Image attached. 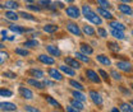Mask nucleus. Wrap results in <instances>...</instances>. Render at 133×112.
<instances>
[{
    "mask_svg": "<svg viewBox=\"0 0 133 112\" xmlns=\"http://www.w3.org/2000/svg\"><path fill=\"white\" fill-rule=\"evenodd\" d=\"M52 112H59V111H52Z\"/></svg>",
    "mask_w": 133,
    "mask_h": 112,
    "instance_id": "58",
    "label": "nucleus"
},
{
    "mask_svg": "<svg viewBox=\"0 0 133 112\" xmlns=\"http://www.w3.org/2000/svg\"><path fill=\"white\" fill-rule=\"evenodd\" d=\"M110 74H111V77H113V78H114L115 80H122V75H120L119 73H116L115 70H113Z\"/></svg>",
    "mask_w": 133,
    "mask_h": 112,
    "instance_id": "45",
    "label": "nucleus"
},
{
    "mask_svg": "<svg viewBox=\"0 0 133 112\" xmlns=\"http://www.w3.org/2000/svg\"><path fill=\"white\" fill-rule=\"evenodd\" d=\"M28 84H30V85H33V87H36V88H38V89L45 88L44 83H41V81H38V80H36V79H28Z\"/></svg>",
    "mask_w": 133,
    "mask_h": 112,
    "instance_id": "24",
    "label": "nucleus"
},
{
    "mask_svg": "<svg viewBox=\"0 0 133 112\" xmlns=\"http://www.w3.org/2000/svg\"><path fill=\"white\" fill-rule=\"evenodd\" d=\"M96 60L99 61V63H101L102 65H109L111 64V61H110V59L108 57V56H105V55H97L96 56Z\"/></svg>",
    "mask_w": 133,
    "mask_h": 112,
    "instance_id": "17",
    "label": "nucleus"
},
{
    "mask_svg": "<svg viewBox=\"0 0 133 112\" xmlns=\"http://www.w3.org/2000/svg\"><path fill=\"white\" fill-rule=\"evenodd\" d=\"M116 66H118L119 70L125 71V73H131L133 70L132 64H129L128 61H118V63H116Z\"/></svg>",
    "mask_w": 133,
    "mask_h": 112,
    "instance_id": "5",
    "label": "nucleus"
},
{
    "mask_svg": "<svg viewBox=\"0 0 133 112\" xmlns=\"http://www.w3.org/2000/svg\"><path fill=\"white\" fill-rule=\"evenodd\" d=\"M82 13L83 16H84V18L87 19V20H90V22H92L94 24H97V26H100L101 23H102V19L100 18L91 8H90V5H83L82 6Z\"/></svg>",
    "mask_w": 133,
    "mask_h": 112,
    "instance_id": "1",
    "label": "nucleus"
},
{
    "mask_svg": "<svg viewBox=\"0 0 133 112\" xmlns=\"http://www.w3.org/2000/svg\"><path fill=\"white\" fill-rule=\"evenodd\" d=\"M18 16H21L22 18H24V19H28V20H36L35 17H32L31 14H28V13H26V12H21Z\"/></svg>",
    "mask_w": 133,
    "mask_h": 112,
    "instance_id": "36",
    "label": "nucleus"
},
{
    "mask_svg": "<svg viewBox=\"0 0 133 112\" xmlns=\"http://www.w3.org/2000/svg\"><path fill=\"white\" fill-rule=\"evenodd\" d=\"M111 112H122L120 110H118L116 107H114V108H111Z\"/></svg>",
    "mask_w": 133,
    "mask_h": 112,
    "instance_id": "51",
    "label": "nucleus"
},
{
    "mask_svg": "<svg viewBox=\"0 0 133 112\" xmlns=\"http://www.w3.org/2000/svg\"><path fill=\"white\" fill-rule=\"evenodd\" d=\"M24 1H27V3H33L35 0H24Z\"/></svg>",
    "mask_w": 133,
    "mask_h": 112,
    "instance_id": "54",
    "label": "nucleus"
},
{
    "mask_svg": "<svg viewBox=\"0 0 133 112\" xmlns=\"http://www.w3.org/2000/svg\"><path fill=\"white\" fill-rule=\"evenodd\" d=\"M8 57H9V55H8L6 52H4V51H0V64L5 63V61L8 60Z\"/></svg>",
    "mask_w": 133,
    "mask_h": 112,
    "instance_id": "38",
    "label": "nucleus"
},
{
    "mask_svg": "<svg viewBox=\"0 0 133 112\" xmlns=\"http://www.w3.org/2000/svg\"><path fill=\"white\" fill-rule=\"evenodd\" d=\"M18 14H17L16 12H12V10H8V12H5V18L6 19H9V20H17L18 19Z\"/></svg>",
    "mask_w": 133,
    "mask_h": 112,
    "instance_id": "26",
    "label": "nucleus"
},
{
    "mask_svg": "<svg viewBox=\"0 0 133 112\" xmlns=\"http://www.w3.org/2000/svg\"><path fill=\"white\" fill-rule=\"evenodd\" d=\"M4 77H6V78H9V79H14L17 75L14 73H12V71H4Z\"/></svg>",
    "mask_w": 133,
    "mask_h": 112,
    "instance_id": "44",
    "label": "nucleus"
},
{
    "mask_svg": "<svg viewBox=\"0 0 133 112\" xmlns=\"http://www.w3.org/2000/svg\"><path fill=\"white\" fill-rule=\"evenodd\" d=\"M132 36H133V31H132Z\"/></svg>",
    "mask_w": 133,
    "mask_h": 112,
    "instance_id": "59",
    "label": "nucleus"
},
{
    "mask_svg": "<svg viewBox=\"0 0 133 112\" xmlns=\"http://www.w3.org/2000/svg\"><path fill=\"white\" fill-rule=\"evenodd\" d=\"M0 110L5 112H13L17 110V106L10 102H0Z\"/></svg>",
    "mask_w": 133,
    "mask_h": 112,
    "instance_id": "6",
    "label": "nucleus"
},
{
    "mask_svg": "<svg viewBox=\"0 0 133 112\" xmlns=\"http://www.w3.org/2000/svg\"><path fill=\"white\" fill-rule=\"evenodd\" d=\"M132 91H133V83H132Z\"/></svg>",
    "mask_w": 133,
    "mask_h": 112,
    "instance_id": "57",
    "label": "nucleus"
},
{
    "mask_svg": "<svg viewBox=\"0 0 133 112\" xmlns=\"http://www.w3.org/2000/svg\"><path fill=\"white\" fill-rule=\"evenodd\" d=\"M70 106H72V107H74V108H77V110H79V111L84 110L83 102L78 101V99H72V101H70Z\"/></svg>",
    "mask_w": 133,
    "mask_h": 112,
    "instance_id": "18",
    "label": "nucleus"
},
{
    "mask_svg": "<svg viewBox=\"0 0 133 112\" xmlns=\"http://www.w3.org/2000/svg\"><path fill=\"white\" fill-rule=\"evenodd\" d=\"M111 34H113V37H115V38H118V40H124V38H125V36H124L123 31H119V29L111 28Z\"/></svg>",
    "mask_w": 133,
    "mask_h": 112,
    "instance_id": "21",
    "label": "nucleus"
},
{
    "mask_svg": "<svg viewBox=\"0 0 133 112\" xmlns=\"http://www.w3.org/2000/svg\"><path fill=\"white\" fill-rule=\"evenodd\" d=\"M28 74L33 77V78H36V79H41L42 77H44V71H41V70H38V69H31L30 71H28Z\"/></svg>",
    "mask_w": 133,
    "mask_h": 112,
    "instance_id": "15",
    "label": "nucleus"
},
{
    "mask_svg": "<svg viewBox=\"0 0 133 112\" xmlns=\"http://www.w3.org/2000/svg\"><path fill=\"white\" fill-rule=\"evenodd\" d=\"M97 3L101 5V8H110V6H111L108 0H97Z\"/></svg>",
    "mask_w": 133,
    "mask_h": 112,
    "instance_id": "39",
    "label": "nucleus"
},
{
    "mask_svg": "<svg viewBox=\"0 0 133 112\" xmlns=\"http://www.w3.org/2000/svg\"><path fill=\"white\" fill-rule=\"evenodd\" d=\"M120 1H123V3H129V1H132V0H120Z\"/></svg>",
    "mask_w": 133,
    "mask_h": 112,
    "instance_id": "52",
    "label": "nucleus"
},
{
    "mask_svg": "<svg viewBox=\"0 0 133 112\" xmlns=\"http://www.w3.org/2000/svg\"><path fill=\"white\" fill-rule=\"evenodd\" d=\"M19 93H21V96L23 98H26V99H32L33 98V93L28 88H26V87H21L19 88Z\"/></svg>",
    "mask_w": 133,
    "mask_h": 112,
    "instance_id": "8",
    "label": "nucleus"
},
{
    "mask_svg": "<svg viewBox=\"0 0 133 112\" xmlns=\"http://www.w3.org/2000/svg\"><path fill=\"white\" fill-rule=\"evenodd\" d=\"M76 57H77L78 60H81L82 63H86V64L90 63V57H88L87 55L82 54V52H77V54H76Z\"/></svg>",
    "mask_w": 133,
    "mask_h": 112,
    "instance_id": "28",
    "label": "nucleus"
},
{
    "mask_svg": "<svg viewBox=\"0 0 133 112\" xmlns=\"http://www.w3.org/2000/svg\"><path fill=\"white\" fill-rule=\"evenodd\" d=\"M55 5H56L58 8H63V6H64V5H63V4H62L60 1H58V3H55Z\"/></svg>",
    "mask_w": 133,
    "mask_h": 112,
    "instance_id": "50",
    "label": "nucleus"
},
{
    "mask_svg": "<svg viewBox=\"0 0 133 112\" xmlns=\"http://www.w3.org/2000/svg\"><path fill=\"white\" fill-rule=\"evenodd\" d=\"M73 97H74V99H78V101H81V102H84L86 101V96L81 93L79 91H73Z\"/></svg>",
    "mask_w": 133,
    "mask_h": 112,
    "instance_id": "27",
    "label": "nucleus"
},
{
    "mask_svg": "<svg viewBox=\"0 0 133 112\" xmlns=\"http://www.w3.org/2000/svg\"><path fill=\"white\" fill-rule=\"evenodd\" d=\"M19 6V4L14 1V0H8V1H5V8H8V9H17Z\"/></svg>",
    "mask_w": 133,
    "mask_h": 112,
    "instance_id": "29",
    "label": "nucleus"
},
{
    "mask_svg": "<svg viewBox=\"0 0 133 112\" xmlns=\"http://www.w3.org/2000/svg\"><path fill=\"white\" fill-rule=\"evenodd\" d=\"M28 8H30L31 10H35V12H40V10H41V8L37 6V5H28Z\"/></svg>",
    "mask_w": 133,
    "mask_h": 112,
    "instance_id": "46",
    "label": "nucleus"
},
{
    "mask_svg": "<svg viewBox=\"0 0 133 112\" xmlns=\"http://www.w3.org/2000/svg\"><path fill=\"white\" fill-rule=\"evenodd\" d=\"M82 31L84 34H87V36H95L96 34V31L91 27V26H83Z\"/></svg>",
    "mask_w": 133,
    "mask_h": 112,
    "instance_id": "22",
    "label": "nucleus"
},
{
    "mask_svg": "<svg viewBox=\"0 0 133 112\" xmlns=\"http://www.w3.org/2000/svg\"><path fill=\"white\" fill-rule=\"evenodd\" d=\"M0 96L1 97H12L13 96V92L9 91V89H0Z\"/></svg>",
    "mask_w": 133,
    "mask_h": 112,
    "instance_id": "37",
    "label": "nucleus"
},
{
    "mask_svg": "<svg viewBox=\"0 0 133 112\" xmlns=\"http://www.w3.org/2000/svg\"><path fill=\"white\" fill-rule=\"evenodd\" d=\"M120 91H122V92H123V93H125V94H127V96H129V93H131V92H129V91H127V89H124V88H123V87H120Z\"/></svg>",
    "mask_w": 133,
    "mask_h": 112,
    "instance_id": "49",
    "label": "nucleus"
},
{
    "mask_svg": "<svg viewBox=\"0 0 133 112\" xmlns=\"http://www.w3.org/2000/svg\"><path fill=\"white\" fill-rule=\"evenodd\" d=\"M65 13L68 17H70V18H73V19H77L78 17L81 16V12H79V9L77 8V6H74V5H70V6H68L65 9Z\"/></svg>",
    "mask_w": 133,
    "mask_h": 112,
    "instance_id": "2",
    "label": "nucleus"
},
{
    "mask_svg": "<svg viewBox=\"0 0 133 112\" xmlns=\"http://www.w3.org/2000/svg\"><path fill=\"white\" fill-rule=\"evenodd\" d=\"M59 28H58V26H55V24H46L45 27H44V31L48 33H54L56 32Z\"/></svg>",
    "mask_w": 133,
    "mask_h": 112,
    "instance_id": "25",
    "label": "nucleus"
},
{
    "mask_svg": "<svg viewBox=\"0 0 133 112\" xmlns=\"http://www.w3.org/2000/svg\"><path fill=\"white\" fill-rule=\"evenodd\" d=\"M64 61H65V64L68 65V66H70L72 69H79V68H81V64H79L77 60L72 59V57H65Z\"/></svg>",
    "mask_w": 133,
    "mask_h": 112,
    "instance_id": "11",
    "label": "nucleus"
},
{
    "mask_svg": "<svg viewBox=\"0 0 133 112\" xmlns=\"http://www.w3.org/2000/svg\"><path fill=\"white\" fill-rule=\"evenodd\" d=\"M97 34H99L100 37H102V38H106L108 37V32L104 28H97Z\"/></svg>",
    "mask_w": 133,
    "mask_h": 112,
    "instance_id": "40",
    "label": "nucleus"
},
{
    "mask_svg": "<svg viewBox=\"0 0 133 112\" xmlns=\"http://www.w3.org/2000/svg\"><path fill=\"white\" fill-rule=\"evenodd\" d=\"M66 28H68V31L72 33V34H74V36H77V37H81V36H82V31H81L79 27H78L76 23H73V22L66 23Z\"/></svg>",
    "mask_w": 133,
    "mask_h": 112,
    "instance_id": "3",
    "label": "nucleus"
},
{
    "mask_svg": "<svg viewBox=\"0 0 133 112\" xmlns=\"http://www.w3.org/2000/svg\"><path fill=\"white\" fill-rule=\"evenodd\" d=\"M81 51L84 55H91L94 52V48L91 47L90 45H87V43H81Z\"/></svg>",
    "mask_w": 133,
    "mask_h": 112,
    "instance_id": "19",
    "label": "nucleus"
},
{
    "mask_svg": "<svg viewBox=\"0 0 133 112\" xmlns=\"http://www.w3.org/2000/svg\"><path fill=\"white\" fill-rule=\"evenodd\" d=\"M38 4H40V5H42V6H45V8H49L50 4H51V1H50V0H40V1H38Z\"/></svg>",
    "mask_w": 133,
    "mask_h": 112,
    "instance_id": "43",
    "label": "nucleus"
},
{
    "mask_svg": "<svg viewBox=\"0 0 133 112\" xmlns=\"http://www.w3.org/2000/svg\"><path fill=\"white\" fill-rule=\"evenodd\" d=\"M108 47L110 48L111 51H114V52H118L120 50V46L118 43H115V42H108Z\"/></svg>",
    "mask_w": 133,
    "mask_h": 112,
    "instance_id": "34",
    "label": "nucleus"
},
{
    "mask_svg": "<svg viewBox=\"0 0 133 112\" xmlns=\"http://www.w3.org/2000/svg\"><path fill=\"white\" fill-rule=\"evenodd\" d=\"M86 75H87V78L91 80V81H94V83H97L99 84L101 79H100V77L97 75V73L96 71H94L92 69H87L86 70Z\"/></svg>",
    "mask_w": 133,
    "mask_h": 112,
    "instance_id": "7",
    "label": "nucleus"
},
{
    "mask_svg": "<svg viewBox=\"0 0 133 112\" xmlns=\"http://www.w3.org/2000/svg\"><path fill=\"white\" fill-rule=\"evenodd\" d=\"M109 26H110L111 28H114V29H119V31H124V29H125V26H124V24H122V23H119V22H115V20L110 22Z\"/></svg>",
    "mask_w": 133,
    "mask_h": 112,
    "instance_id": "20",
    "label": "nucleus"
},
{
    "mask_svg": "<svg viewBox=\"0 0 133 112\" xmlns=\"http://www.w3.org/2000/svg\"><path fill=\"white\" fill-rule=\"evenodd\" d=\"M38 60L42 63V64H46V65H52L55 63V60L50 56H46V55H38Z\"/></svg>",
    "mask_w": 133,
    "mask_h": 112,
    "instance_id": "13",
    "label": "nucleus"
},
{
    "mask_svg": "<svg viewBox=\"0 0 133 112\" xmlns=\"http://www.w3.org/2000/svg\"><path fill=\"white\" fill-rule=\"evenodd\" d=\"M99 74L101 75V78L105 80V81H109V75H108V74H106L104 70H101V69H100V70H99Z\"/></svg>",
    "mask_w": 133,
    "mask_h": 112,
    "instance_id": "42",
    "label": "nucleus"
},
{
    "mask_svg": "<svg viewBox=\"0 0 133 112\" xmlns=\"http://www.w3.org/2000/svg\"><path fill=\"white\" fill-rule=\"evenodd\" d=\"M46 50H48V52H49L51 56H60V50L56 47V46H52V45H49V46H46Z\"/></svg>",
    "mask_w": 133,
    "mask_h": 112,
    "instance_id": "14",
    "label": "nucleus"
},
{
    "mask_svg": "<svg viewBox=\"0 0 133 112\" xmlns=\"http://www.w3.org/2000/svg\"><path fill=\"white\" fill-rule=\"evenodd\" d=\"M66 112H79V110H77V108H74V107H66Z\"/></svg>",
    "mask_w": 133,
    "mask_h": 112,
    "instance_id": "48",
    "label": "nucleus"
},
{
    "mask_svg": "<svg viewBox=\"0 0 133 112\" xmlns=\"http://www.w3.org/2000/svg\"><path fill=\"white\" fill-rule=\"evenodd\" d=\"M131 104H132V107H133V99H132V101H131Z\"/></svg>",
    "mask_w": 133,
    "mask_h": 112,
    "instance_id": "56",
    "label": "nucleus"
},
{
    "mask_svg": "<svg viewBox=\"0 0 133 112\" xmlns=\"http://www.w3.org/2000/svg\"><path fill=\"white\" fill-rule=\"evenodd\" d=\"M24 110H26L27 112H41L38 108H36V107H33V106H26Z\"/></svg>",
    "mask_w": 133,
    "mask_h": 112,
    "instance_id": "41",
    "label": "nucleus"
},
{
    "mask_svg": "<svg viewBox=\"0 0 133 112\" xmlns=\"http://www.w3.org/2000/svg\"><path fill=\"white\" fill-rule=\"evenodd\" d=\"M9 29L13 31V32H16V33H19V34L26 32L24 28H22V27H19V26H16V24H10V26H9Z\"/></svg>",
    "mask_w": 133,
    "mask_h": 112,
    "instance_id": "30",
    "label": "nucleus"
},
{
    "mask_svg": "<svg viewBox=\"0 0 133 112\" xmlns=\"http://www.w3.org/2000/svg\"><path fill=\"white\" fill-rule=\"evenodd\" d=\"M45 98H46V101H48V103H50V104H52V106H55L56 108H59L60 107V104H59V102H56L52 97L50 96H45Z\"/></svg>",
    "mask_w": 133,
    "mask_h": 112,
    "instance_id": "33",
    "label": "nucleus"
},
{
    "mask_svg": "<svg viewBox=\"0 0 133 112\" xmlns=\"http://www.w3.org/2000/svg\"><path fill=\"white\" fill-rule=\"evenodd\" d=\"M69 84H70L72 87H74L77 91H83V89H84V87H83L82 84H81V83H78V81H76V80H70V81H69Z\"/></svg>",
    "mask_w": 133,
    "mask_h": 112,
    "instance_id": "32",
    "label": "nucleus"
},
{
    "mask_svg": "<svg viewBox=\"0 0 133 112\" xmlns=\"http://www.w3.org/2000/svg\"><path fill=\"white\" fill-rule=\"evenodd\" d=\"M42 83H44V85H45V87H46V85H49V87H54V83H52V81H50V80H44Z\"/></svg>",
    "mask_w": 133,
    "mask_h": 112,
    "instance_id": "47",
    "label": "nucleus"
},
{
    "mask_svg": "<svg viewBox=\"0 0 133 112\" xmlns=\"http://www.w3.org/2000/svg\"><path fill=\"white\" fill-rule=\"evenodd\" d=\"M90 98L96 106H99V107L102 106V97L100 96V93H97L96 91H90Z\"/></svg>",
    "mask_w": 133,
    "mask_h": 112,
    "instance_id": "4",
    "label": "nucleus"
},
{
    "mask_svg": "<svg viewBox=\"0 0 133 112\" xmlns=\"http://www.w3.org/2000/svg\"><path fill=\"white\" fill-rule=\"evenodd\" d=\"M49 75L54 80H58V81L63 80V75H62V73H60L59 70H56V69H50L49 70Z\"/></svg>",
    "mask_w": 133,
    "mask_h": 112,
    "instance_id": "10",
    "label": "nucleus"
},
{
    "mask_svg": "<svg viewBox=\"0 0 133 112\" xmlns=\"http://www.w3.org/2000/svg\"><path fill=\"white\" fill-rule=\"evenodd\" d=\"M120 111L122 112H133L132 104H131V103H125V102L120 103Z\"/></svg>",
    "mask_w": 133,
    "mask_h": 112,
    "instance_id": "23",
    "label": "nucleus"
},
{
    "mask_svg": "<svg viewBox=\"0 0 133 112\" xmlns=\"http://www.w3.org/2000/svg\"><path fill=\"white\" fill-rule=\"evenodd\" d=\"M97 13H99L102 18H106V19H113V14H111L110 12H108L105 8H99V9H97Z\"/></svg>",
    "mask_w": 133,
    "mask_h": 112,
    "instance_id": "16",
    "label": "nucleus"
},
{
    "mask_svg": "<svg viewBox=\"0 0 133 112\" xmlns=\"http://www.w3.org/2000/svg\"><path fill=\"white\" fill-rule=\"evenodd\" d=\"M16 54L21 55V56H27V55H28L30 52H28V50H26V48L18 47V48H16Z\"/></svg>",
    "mask_w": 133,
    "mask_h": 112,
    "instance_id": "35",
    "label": "nucleus"
},
{
    "mask_svg": "<svg viewBox=\"0 0 133 112\" xmlns=\"http://www.w3.org/2000/svg\"><path fill=\"white\" fill-rule=\"evenodd\" d=\"M118 9H119V12H122V13L125 14V16H132L133 14L132 8H131L129 5H127V4H120V5L118 6Z\"/></svg>",
    "mask_w": 133,
    "mask_h": 112,
    "instance_id": "9",
    "label": "nucleus"
},
{
    "mask_svg": "<svg viewBox=\"0 0 133 112\" xmlns=\"http://www.w3.org/2000/svg\"><path fill=\"white\" fill-rule=\"evenodd\" d=\"M65 1H69V3H73V0H65Z\"/></svg>",
    "mask_w": 133,
    "mask_h": 112,
    "instance_id": "55",
    "label": "nucleus"
},
{
    "mask_svg": "<svg viewBox=\"0 0 133 112\" xmlns=\"http://www.w3.org/2000/svg\"><path fill=\"white\" fill-rule=\"evenodd\" d=\"M23 46H24V47L33 48V47H37V46H38V42H37L36 40H28V41H26V42L23 43Z\"/></svg>",
    "mask_w": 133,
    "mask_h": 112,
    "instance_id": "31",
    "label": "nucleus"
},
{
    "mask_svg": "<svg viewBox=\"0 0 133 112\" xmlns=\"http://www.w3.org/2000/svg\"><path fill=\"white\" fill-rule=\"evenodd\" d=\"M59 70L60 71H63L64 74H66V75H70V77H74L76 75V73H74V70L70 68V66H68V65H60L59 66Z\"/></svg>",
    "mask_w": 133,
    "mask_h": 112,
    "instance_id": "12",
    "label": "nucleus"
},
{
    "mask_svg": "<svg viewBox=\"0 0 133 112\" xmlns=\"http://www.w3.org/2000/svg\"><path fill=\"white\" fill-rule=\"evenodd\" d=\"M3 48H4V45H3V43L0 42V50H3Z\"/></svg>",
    "mask_w": 133,
    "mask_h": 112,
    "instance_id": "53",
    "label": "nucleus"
}]
</instances>
